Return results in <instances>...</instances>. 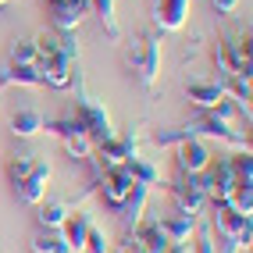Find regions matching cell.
I'll list each match as a JSON object with an SVG mask.
<instances>
[{"mask_svg":"<svg viewBox=\"0 0 253 253\" xmlns=\"http://www.w3.org/2000/svg\"><path fill=\"white\" fill-rule=\"evenodd\" d=\"M32 253H72V246L64 243L61 232H43L32 239Z\"/></svg>","mask_w":253,"mask_h":253,"instance_id":"cell-22","label":"cell"},{"mask_svg":"<svg viewBox=\"0 0 253 253\" xmlns=\"http://www.w3.org/2000/svg\"><path fill=\"white\" fill-rule=\"evenodd\" d=\"M189 132L196 139H221V143H228L235 150H250V136H246V132L232 128L225 118H217L214 111H204L196 122H189Z\"/></svg>","mask_w":253,"mask_h":253,"instance_id":"cell-4","label":"cell"},{"mask_svg":"<svg viewBox=\"0 0 253 253\" xmlns=\"http://www.w3.org/2000/svg\"><path fill=\"white\" fill-rule=\"evenodd\" d=\"M122 246H132L136 253H168V235L161 232V225L157 221H139L136 228H128V235H125V243Z\"/></svg>","mask_w":253,"mask_h":253,"instance_id":"cell-6","label":"cell"},{"mask_svg":"<svg viewBox=\"0 0 253 253\" xmlns=\"http://www.w3.org/2000/svg\"><path fill=\"white\" fill-rule=\"evenodd\" d=\"M189 14V0H157L154 4V25L161 32H178Z\"/></svg>","mask_w":253,"mask_h":253,"instance_id":"cell-11","label":"cell"},{"mask_svg":"<svg viewBox=\"0 0 253 253\" xmlns=\"http://www.w3.org/2000/svg\"><path fill=\"white\" fill-rule=\"evenodd\" d=\"M86 253H111V239L104 228L89 225V235H86Z\"/></svg>","mask_w":253,"mask_h":253,"instance_id":"cell-27","label":"cell"},{"mask_svg":"<svg viewBox=\"0 0 253 253\" xmlns=\"http://www.w3.org/2000/svg\"><path fill=\"white\" fill-rule=\"evenodd\" d=\"M36 132H43V114L36 107H22L11 114V136L18 139H32Z\"/></svg>","mask_w":253,"mask_h":253,"instance_id":"cell-16","label":"cell"},{"mask_svg":"<svg viewBox=\"0 0 253 253\" xmlns=\"http://www.w3.org/2000/svg\"><path fill=\"white\" fill-rule=\"evenodd\" d=\"M89 14H96L100 22H104V32H107V40H122V25H118L114 18V0H89Z\"/></svg>","mask_w":253,"mask_h":253,"instance_id":"cell-20","label":"cell"},{"mask_svg":"<svg viewBox=\"0 0 253 253\" xmlns=\"http://www.w3.org/2000/svg\"><path fill=\"white\" fill-rule=\"evenodd\" d=\"M89 14V0H50V18L57 32H75Z\"/></svg>","mask_w":253,"mask_h":253,"instance_id":"cell-9","label":"cell"},{"mask_svg":"<svg viewBox=\"0 0 253 253\" xmlns=\"http://www.w3.org/2000/svg\"><path fill=\"white\" fill-rule=\"evenodd\" d=\"M125 171L132 175V182H139V185H146V189H150V185H157V182H161V171H157V168L150 164L146 157H139V154H132V157H125Z\"/></svg>","mask_w":253,"mask_h":253,"instance_id":"cell-19","label":"cell"},{"mask_svg":"<svg viewBox=\"0 0 253 253\" xmlns=\"http://www.w3.org/2000/svg\"><path fill=\"white\" fill-rule=\"evenodd\" d=\"M228 204L239 214H253V182H235L228 193Z\"/></svg>","mask_w":253,"mask_h":253,"instance_id":"cell-23","label":"cell"},{"mask_svg":"<svg viewBox=\"0 0 253 253\" xmlns=\"http://www.w3.org/2000/svg\"><path fill=\"white\" fill-rule=\"evenodd\" d=\"M168 253H193V250L185 246V243H171V246H168Z\"/></svg>","mask_w":253,"mask_h":253,"instance_id":"cell-30","label":"cell"},{"mask_svg":"<svg viewBox=\"0 0 253 253\" xmlns=\"http://www.w3.org/2000/svg\"><path fill=\"white\" fill-rule=\"evenodd\" d=\"M0 86H46V75H43V61L36 64H11L4 61L0 68Z\"/></svg>","mask_w":253,"mask_h":253,"instance_id":"cell-10","label":"cell"},{"mask_svg":"<svg viewBox=\"0 0 253 253\" xmlns=\"http://www.w3.org/2000/svg\"><path fill=\"white\" fill-rule=\"evenodd\" d=\"M185 139H193L189 125H175V128H161V132H154V143H157V146H178V143H185Z\"/></svg>","mask_w":253,"mask_h":253,"instance_id":"cell-26","label":"cell"},{"mask_svg":"<svg viewBox=\"0 0 253 253\" xmlns=\"http://www.w3.org/2000/svg\"><path fill=\"white\" fill-rule=\"evenodd\" d=\"M185 96H189V104H196L200 111H211L217 100L225 96V89L217 86V82H189V86H185Z\"/></svg>","mask_w":253,"mask_h":253,"instance_id":"cell-17","label":"cell"},{"mask_svg":"<svg viewBox=\"0 0 253 253\" xmlns=\"http://www.w3.org/2000/svg\"><path fill=\"white\" fill-rule=\"evenodd\" d=\"M43 61V75H46V86L54 89H68L72 79H75V61H68L64 54H54V57H40Z\"/></svg>","mask_w":253,"mask_h":253,"instance_id":"cell-12","label":"cell"},{"mask_svg":"<svg viewBox=\"0 0 253 253\" xmlns=\"http://www.w3.org/2000/svg\"><path fill=\"white\" fill-rule=\"evenodd\" d=\"M211 4L217 7V14H232L235 7H239V0H211Z\"/></svg>","mask_w":253,"mask_h":253,"instance_id":"cell-29","label":"cell"},{"mask_svg":"<svg viewBox=\"0 0 253 253\" xmlns=\"http://www.w3.org/2000/svg\"><path fill=\"white\" fill-rule=\"evenodd\" d=\"M7 61H11V64H36V61H40L36 40H14V43L7 46Z\"/></svg>","mask_w":253,"mask_h":253,"instance_id":"cell-21","label":"cell"},{"mask_svg":"<svg viewBox=\"0 0 253 253\" xmlns=\"http://www.w3.org/2000/svg\"><path fill=\"white\" fill-rule=\"evenodd\" d=\"M193 232H196V246H193V253H217V243H214L211 225H200V228H193Z\"/></svg>","mask_w":253,"mask_h":253,"instance_id":"cell-28","label":"cell"},{"mask_svg":"<svg viewBox=\"0 0 253 253\" xmlns=\"http://www.w3.org/2000/svg\"><path fill=\"white\" fill-rule=\"evenodd\" d=\"M125 64L128 72L139 79L143 89H154L157 82V68H161V43L154 36H136L125 43Z\"/></svg>","mask_w":253,"mask_h":253,"instance_id":"cell-2","label":"cell"},{"mask_svg":"<svg viewBox=\"0 0 253 253\" xmlns=\"http://www.w3.org/2000/svg\"><path fill=\"white\" fill-rule=\"evenodd\" d=\"M32 164H36V157H32V154H11V161H7V178H11V185H18L22 178H29Z\"/></svg>","mask_w":253,"mask_h":253,"instance_id":"cell-25","label":"cell"},{"mask_svg":"<svg viewBox=\"0 0 253 253\" xmlns=\"http://www.w3.org/2000/svg\"><path fill=\"white\" fill-rule=\"evenodd\" d=\"M175 164H178L182 175H200V171L211 164V150H207V143L196 139V136L185 139V143H178V146H175Z\"/></svg>","mask_w":253,"mask_h":253,"instance_id":"cell-8","label":"cell"},{"mask_svg":"<svg viewBox=\"0 0 253 253\" xmlns=\"http://www.w3.org/2000/svg\"><path fill=\"white\" fill-rule=\"evenodd\" d=\"M7 4H11V0H0V11H4V7H7Z\"/></svg>","mask_w":253,"mask_h":253,"instance_id":"cell-31","label":"cell"},{"mask_svg":"<svg viewBox=\"0 0 253 253\" xmlns=\"http://www.w3.org/2000/svg\"><path fill=\"white\" fill-rule=\"evenodd\" d=\"M146 185H139V182H132V189H128V196L122 200V207H118V214H122V221H125V228H136L139 221H143V207H146Z\"/></svg>","mask_w":253,"mask_h":253,"instance_id":"cell-13","label":"cell"},{"mask_svg":"<svg viewBox=\"0 0 253 253\" xmlns=\"http://www.w3.org/2000/svg\"><path fill=\"white\" fill-rule=\"evenodd\" d=\"M89 217L86 214H68V217H64V225L57 228L61 235H64V243H68L72 246V253H82V250H86V235H89Z\"/></svg>","mask_w":253,"mask_h":253,"instance_id":"cell-14","label":"cell"},{"mask_svg":"<svg viewBox=\"0 0 253 253\" xmlns=\"http://www.w3.org/2000/svg\"><path fill=\"white\" fill-rule=\"evenodd\" d=\"M72 86H75V122L86 128V136L93 139V143H100V139H107V136H114V128H111V118H107V111H104V104L93 96V93H86V82H82V75H79V68H75V79H72Z\"/></svg>","mask_w":253,"mask_h":253,"instance_id":"cell-1","label":"cell"},{"mask_svg":"<svg viewBox=\"0 0 253 253\" xmlns=\"http://www.w3.org/2000/svg\"><path fill=\"white\" fill-rule=\"evenodd\" d=\"M43 132H50V136L64 139V146H68L72 161H82V164H89V161H93V139L86 136V128H82L75 118H43Z\"/></svg>","mask_w":253,"mask_h":253,"instance_id":"cell-3","label":"cell"},{"mask_svg":"<svg viewBox=\"0 0 253 253\" xmlns=\"http://www.w3.org/2000/svg\"><path fill=\"white\" fill-rule=\"evenodd\" d=\"M157 225L168 235V243H189V235L196 228V221H193V217H185V214H168V217H161Z\"/></svg>","mask_w":253,"mask_h":253,"instance_id":"cell-18","label":"cell"},{"mask_svg":"<svg viewBox=\"0 0 253 253\" xmlns=\"http://www.w3.org/2000/svg\"><path fill=\"white\" fill-rule=\"evenodd\" d=\"M228 164H232L235 182H253V157H250V150H235V154H228Z\"/></svg>","mask_w":253,"mask_h":253,"instance_id":"cell-24","label":"cell"},{"mask_svg":"<svg viewBox=\"0 0 253 253\" xmlns=\"http://www.w3.org/2000/svg\"><path fill=\"white\" fill-rule=\"evenodd\" d=\"M68 214H72V211H68V204H64V200H46V204L40 200V204H36V221H40L43 232H57Z\"/></svg>","mask_w":253,"mask_h":253,"instance_id":"cell-15","label":"cell"},{"mask_svg":"<svg viewBox=\"0 0 253 253\" xmlns=\"http://www.w3.org/2000/svg\"><path fill=\"white\" fill-rule=\"evenodd\" d=\"M46 182H50V161L36 157V164H32V171H29V178H22L18 185H14V196H18L22 204H29V207H36L40 200L46 196Z\"/></svg>","mask_w":253,"mask_h":253,"instance_id":"cell-7","label":"cell"},{"mask_svg":"<svg viewBox=\"0 0 253 253\" xmlns=\"http://www.w3.org/2000/svg\"><path fill=\"white\" fill-rule=\"evenodd\" d=\"M168 189H171L175 204H178V214H185V217H193V221H196V214L207 211V193L200 189L196 175H182L178 182L168 185Z\"/></svg>","mask_w":253,"mask_h":253,"instance_id":"cell-5","label":"cell"}]
</instances>
